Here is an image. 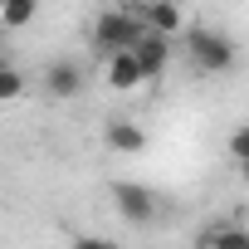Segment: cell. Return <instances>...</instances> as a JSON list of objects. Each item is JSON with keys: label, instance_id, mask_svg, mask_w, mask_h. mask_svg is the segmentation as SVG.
Here are the masks:
<instances>
[{"label": "cell", "instance_id": "obj_1", "mask_svg": "<svg viewBox=\"0 0 249 249\" xmlns=\"http://www.w3.org/2000/svg\"><path fill=\"white\" fill-rule=\"evenodd\" d=\"M186 59H191V69L196 73H225V69H234V59H239V44L225 35V30H210V25H196V30H186Z\"/></svg>", "mask_w": 249, "mask_h": 249}, {"label": "cell", "instance_id": "obj_2", "mask_svg": "<svg viewBox=\"0 0 249 249\" xmlns=\"http://www.w3.org/2000/svg\"><path fill=\"white\" fill-rule=\"evenodd\" d=\"M142 35V20H137V10H122V5H112V10H103L98 20H93V30H88V39H93V54H117V49H132V39Z\"/></svg>", "mask_w": 249, "mask_h": 249}, {"label": "cell", "instance_id": "obj_3", "mask_svg": "<svg viewBox=\"0 0 249 249\" xmlns=\"http://www.w3.org/2000/svg\"><path fill=\"white\" fill-rule=\"evenodd\" d=\"M112 205H117V215L127 220V225H152L157 210H161V200L147 186H132V181H117L112 186Z\"/></svg>", "mask_w": 249, "mask_h": 249}, {"label": "cell", "instance_id": "obj_4", "mask_svg": "<svg viewBox=\"0 0 249 249\" xmlns=\"http://www.w3.org/2000/svg\"><path fill=\"white\" fill-rule=\"evenodd\" d=\"M132 59L142 64L147 83H152V78H161V73H166V64H171V35H161V30H147V25H142V35L132 39Z\"/></svg>", "mask_w": 249, "mask_h": 249}, {"label": "cell", "instance_id": "obj_5", "mask_svg": "<svg viewBox=\"0 0 249 249\" xmlns=\"http://www.w3.org/2000/svg\"><path fill=\"white\" fill-rule=\"evenodd\" d=\"M103 78H107V88H117V93H137V88L147 83V73H142V64L132 59V49L107 54V59H103Z\"/></svg>", "mask_w": 249, "mask_h": 249}, {"label": "cell", "instance_id": "obj_6", "mask_svg": "<svg viewBox=\"0 0 249 249\" xmlns=\"http://www.w3.org/2000/svg\"><path fill=\"white\" fill-rule=\"evenodd\" d=\"M44 93H49V98H59V103L78 98V93H83V69H78L73 59L49 64V69H44Z\"/></svg>", "mask_w": 249, "mask_h": 249}, {"label": "cell", "instance_id": "obj_7", "mask_svg": "<svg viewBox=\"0 0 249 249\" xmlns=\"http://www.w3.org/2000/svg\"><path fill=\"white\" fill-rule=\"evenodd\" d=\"M137 20H142L147 30H161V35H181V30H186L181 0H147V5L137 10Z\"/></svg>", "mask_w": 249, "mask_h": 249}, {"label": "cell", "instance_id": "obj_8", "mask_svg": "<svg viewBox=\"0 0 249 249\" xmlns=\"http://www.w3.org/2000/svg\"><path fill=\"white\" fill-rule=\"evenodd\" d=\"M107 147L122 152V157H137V152H147V127H142V122L117 117V122H107Z\"/></svg>", "mask_w": 249, "mask_h": 249}, {"label": "cell", "instance_id": "obj_9", "mask_svg": "<svg viewBox=\"0 0 249 249\" xmlns=\"http://www.w3.org/2000/svg\"><path fill=\"white\" fill-rule=\"evenodd\" d=\"M39 10V0H0V25L5 30H25Z\"/></svg>", "mask_w": 249, "mask_h": 249}, {"label": "cell", "instance_id": "obj_10", "mask_svg": "<svg viewBox=\"0 0 249 249\" xmlns=\"http://www.w3.org/2000/svg\"><path fill=\"white\" fill-rule=\"evenodd\" d=\"M25 73L15 69V64H0V103H15V98H25Z\"/></svg>", "mask_w": 249, "mask_h": 249}, {"label": "cell", "instance_id": "obj_11", "mask_svg": "<svg viewBox=\"0 0 249 249\" xmlns=\"http://www.w3.org/2000/svg\"><path fill=\"white\" fill-rule=\"evenodd\" d=\"M230 157H234L239 166L249 161V127H234V132H230Z\"/></svg>", "mask_w": 249, "mask_h": 249}, {"label": "cell", "instance_id": "obj_12", "mask_svg": "<svg viewBox=\"0 0 249 249\" xmlns=\"http://www.w3.org/2000/svg\"><path fill=\"white\" fill-rule=\"evenodd\" d=\"M112 5H122V10H142L147 0H112Z\"/></svg>", "mask_w": 249, "mask_h": 249}]
</instances>
